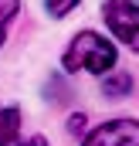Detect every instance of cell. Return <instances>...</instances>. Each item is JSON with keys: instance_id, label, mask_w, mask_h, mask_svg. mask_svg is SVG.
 Instances as JSON below:
<instances>
[{"instance_id": "cell-7", "label": "cell", "mask_w": 139, "mask_h": 146, "mask_svg": "<svg viewBox=\"0 0 139 146\" xmlns=\"http://www.w3.org/2000/svg\"><path fill=\"white\" fill-rule=\"evenodd\" d=\"M44 7H48L51 17H65V14H71L78 7V0H44Z\"/></svg>"}, {"instance_id": "cell-4", "label": "cell", "mask_w": 139, "mask_h": 146, "mask_svg": "<svg viewBox=\"0 0 139 146\" xmlns=\"http://www.w3.org/2000/svg\"><path fill=\"white\" fill-rule=\"evenodd\" d=\"M21 139V109L0 106V146H17Z\"/></svg>"}, {"instance_id": "cell-2", "label": "cell", "mask_w": 139, "mask_h": 146, "mask_svg": "<svg viewBox=\"0 0 139 146\" xmlns=\"http://www.w3.org/2000/svg\"><path fill=\"white\" fill-rule=\"evenodd\" d=\"M109 31L119 37L122 44H129L132 51H139V7L132 0H105L102 7Z\"/></svg>"}, {"instance_id": "cell-3", "label": "cell", "mask_w": 139, "mask_h": 146, "mask_svg": "<svg viewBox=\"0 0 139 146\" xmlns=\"http://www.w3.org/2000/svg\"><path fill=\"white\" fill-rule=\"evenodd\" d=\"M81 146H139V119H112L92 129Z\"/></svg>"}, {"instance_id": "cell-9", "label": "cell", "mask_w": 139, "mask_h": 146, "mask_svg": "<svg viewBox=\"0 0 139 146\" xmlns=\"http://www.w3.org/2000/svg\"><path fill=\"white\" fill-rule=\"evenodd\" d=\"M17 146H48V139H44V136H31L27 143H17Z\"/></svg>"}, {"instance_id": "cell-6", "label": "cell", "mask_w": 139, "mask_h": 146, "mask_svg": "<svg viewBox=\"0 0 139 146\" xmlns=\"http://www.w3.org/2000/svg\"><path fill=\"white\" fill-rule=\"evenodd\" d=\"M17 10H21V0H0V44H3V37H7V31H10Z\"/></svg>"}, {"instance_id": "cell-5", "label": "cell", "mask_w": 139, "mask_h": 146, "mask_svg": "<svg viewBox=\"0 0 139 146\" xmlns=\"http://www.w3.org/2000/svg\"><path fill=\"white\" fill-rule=\"evenodd\" d=\"M102 92L105 99H122V95H129L132 92V75L129 72H109L102 82Z\"/></svg>"}, {"instance_id": "cell-8", "label": "cell", "mask_w": 139, "mask_h": 146, "mask_svg": "<svg viewBox=\"0 0 139 146\" xmlns=\"http://www.w3.org/2000/svg\"><path fill=\"white\" fill-rule=\"evenodd\" d=\"M81 129H85V115L78 112V115H71V119H68V133H75V136H78Z\"/></svg>"}, {"instance_id": "cell-1", "label": "cell", "mask_w": 139, "mask_h": 146, "mask_svg": "<svg viewBox=\"0 0 139 146\" xmlns=\"http://www.w3.org/2000/svg\"><path fill=\"white\" fill-rule=\"evenodd\" d=\"M65 72H92V75H109V68L115 65V48L95 31H81L68 44L65 58H61Z\"/></svg>"}]
</instances>
